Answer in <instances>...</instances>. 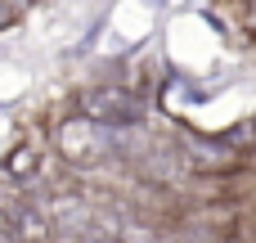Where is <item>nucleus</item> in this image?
<instances>
[{
	"mask_svg": "<svg viewBox=\"0 0 256 243\" xmlns=\"http://www.w3.org/2000/svg\"><path fill=\"white\" fill-rule=\"evenodd\" d=\"M108 144H112V126H99V122L86 117V113L63 117V122L54 126V153H58V162H68V167H90V162H99V158L108 153Z\"/></svg>",
	"mask_w": 256,
	"mask_h": 243,
	"instance_id": "nucleus-1",
	"label": "nucleus"
},
{
	"mask_svg": "<svg viewBox=\"0 0 256 243\" xmlns=\"http://www.w3.org/2000/svg\"><path fill=\"white\" fill-rule=\"evenodd\" d=\"M4 171H9L14 180H22V185H27V180L40 171V149H36L32 140L14 144V149H9V158H4Z\"/></svg>",
	"mask_w": 256,
	"mask_h": 243,
	"instance_id": "nucleus-3",
	"label": "nucleus"
},
{
	"mask_svg": "<svg viewBox=\"0 0 256 243\" xmlns=\"http://www.w3.org/2000/svg\"><path fill=\"white\" fill-rule=\"evenodd\" d=\"M76 108L86 117H94L99 126H135L140 122V99L126 90V86H90L76 95Z\"/></svg>",
	"mask_w": 256,
	"mask_h": 243,
	"instance_id": "nucleus-2",
	"label": "nucleus"
}]
</instances>
